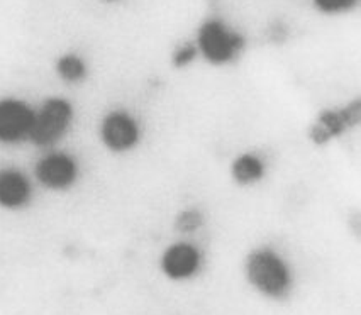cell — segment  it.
<instances>
[{
	"label": "cell",
	"instance_id": "obj_14",
	"mask_svg": "<svg viewBox=\"0 0 361 315\" xmlns=\"http://www.w3.org/2000/svg\"><path fill=\"white\" fill-rule=\"evenodd\" d=\"M310 11L324 19H338L360 9L361 0H307Z\"/></svg>",
	"mask_w": 361,
	"mask_h": 315
},
{
	"label": "cell",
	"instance_id": "obj_10",
	"mask_svg": "<svg viewBox=\"0 0 361 315\" xmlns=\"http://www.w3.org/2000/svg\"><path fill=\"white\" fill-rule=\"evenodd\" d=\"M271 175V158L262 148H243L228 161V178L238 190H256Z\"/></svg>",
	"mask_w": 361,
	"mask_h": 315
},
{
	"label": "cell",
	"instance_id": "obj_9",
	"mask_svg": "<svg viewBox=\"0 0 361 315\" xmlns=\"http://www.w3.org/2000/svg\"><path fill=\"white\" fill-rule=\"evenodd\" d=\"M37 187L32 175L12 163L0 165V212L18 216L35 207Z\"/></svg>",
	"mask_w": 361,
	"mask_h": 315
},
{
	"label": "cell",
	"instance_id": "obj_3",
	"mask_svg": "<svg viewBox=\"0 0 361 315\" xmlns=\"http://www.w3.org/2000/svg\"><path fill=\"white\" fill-rule=\"evenodd\" d=\"M361 132V92L341 102L317 107L305 121L302 136L310 149L327 151Z\"/></svg>",
	"mask_w": 361,
	"mask_h": 315
},
{
	"label": "cell",
	"instance_id": "obj_15",
	"mask_svg": "<svg viewBox=\"0 0 361 315\" xmlns=\"http://www.w3.org/2000/svg\"><path fill=\"white\" fill-rule=\"evenodd\" d=\"M344 228L351 239L361 242V207L348 210L346 217H344Z\"/></svg>",
	"mask_w": 361,
	"mask_h": 315
},
{
	"label": "cell",
	"instance_id": "obj_6",
	"mask_svg": "<svg viewBox=\"0 0 361 315\" xmlns=\"http://www.w3.org/2000/svg\"><path fill=\"white\" fill-rule=\"evenodd\" d=\"M78 109L70 97L61 94L46 95L36 104L29 146L44 151L65 144L77 128Z\"/></svg>",
	"mask_w": 361,
	"mask_h": 315
},
{
	"label": "cell",
	"instance_id": "obj_8",
	"mask_svg": "<svg viewBox=\"0 0 361 315\" xmlns=\"http://www.w3.org/2000/svg\"><path fill=\"white\" fill-rule=\"evenodd\" d=\"M205 253L195 239L176 237L163 247L158 258L159 273L171 283H188L204 270Z\"/></svg>",
	"mask_w": 361,
	"mask_h": 315
},
{
	"label": "cell",
	"instance_id": "obj_7",
	"mask_svg": "<svg viewBox=\"0 0 361 315\" xmlns=\"http://www.w3.org/2000/svg\"><path fill=\"white\" fill-rule=\"evenodd\" d=\"M36 104L16 94L0 95V148L14 149L31 141Z\"/></svg>",
	"mask_w": 361,
	"mask_h": 315
},
{
	"label": "cell",
	"instance_id": "obj_16",
	"mask_svg": "<svg viewBox=\"0 0 361 315\" xmlns=\"http://www.w3.org/2000/svg\"><path fill=\"white\" fill-rule=\"evenodd\" d=\"M97 2L102 4V6L112 7V6H119V4H123L124 0H97Z\"/></svg>",
	"mask_w": 361,
	"mask_h": 315
},
{
	"label": "cell",
	"instance_id": "obj_13",
	"mask_svg": "<svg viewBox=\"0 0 361 315\" xmlns=\"http://www.w3.org/2000/svg\"><path fill=\"white\" fill-rule=\"evenodd\" d=\"M199 63V53H197L192 37L176 41L168 53V65L175 71H188Z\"/></svg>",
	"mask_w": 361,
	"mask_h": 315
},
{
	"label": "cell",
	"instance_id": "obj_12",
	"mask_svg": "<svg viewBox=\"0 0 361 315\" xmlns=\"http://www.w3.org/2000/svg\"><path fill=\"white\" fill-rule=\"evenodd\" d=\"M209 226V214L199 204H183L171 216V229L176 237L195 239Z\"/></svg>",
	"mask_w": 361,
	"mask_h": 315
},
{
	"label": "cell",
	"instance_id": "obj_1",
	"mask_svg": "<svg viewBox=\"0 0 361 315\" xmlns=\"http://www.w3.org/2000/svg\"><path fill=\"white\" fill-rule=\"evenodd\" d=\"M194 41L199 61L212 70H233L250 53V36L226 16L207 14L195 24Z\"/></svg>",
	"mask_w": 361,
	"mask_h": 315
},
{
	"label": "cell",
	"instance_id": "obj_2",
	"mask_svg": "<svg viewBox=\"0 0 361 315\" xmlns=\"http://www.w3.org/2000/svg\"><path fill=\"white\" fill-rule=\"evenodd\" d=\"M243 275L256 295L270 302H285L295 292L297 275L288 256L270 242L247 249Z\"/></svg>",
	"mask_w": 361,
	"mask_h": 315
},
{
	"label": "cell",
	"instance_id": "obj_5",
	"mask_svg": "<svg viewBox=\"0 0 361 315\" xmlns=\"http://www.w3.org/2000/svg\"><path fill=\"white\" fill-rule=\"evenodd\" d=\"M37 190L49 195H70L78 190L85 178V165L80 154L65 146L39 151L31 168Z\"/></svg>",
	"mask_w": 361,
	"mask_h": 315
},
{
	"label": "cell",
	"instance_id": "obj_11",
	"mask_svg": "<svg viewBox=\"0 0 361 315\" xmlns=\"http://www.w3.org/2000/svg\"><path fill=\"white\" fill-rule=\"evenodd\" d=\"M53 75L66 88H80L92 78V63L78 49H65L54 56Z\"/></svg>",
	"mask_w": 361,
	"mask_h": 315
},
{
	"label": "cell",
	"instance_id": "obj_17",
	"mask_svg": "<svg viewBox=\"0 0 361 315\" xmlns=\"http://www.w3.org/2000/svg\"><path fill=\"white\" fill-rule=\"evenodd\" d=\"M360 9H361V6H360Z\"/></svg>",
	"mask_w": 361,
	"mask_h": 315
},
{
	"label": "cell",
	"instance_id": "obj_4",
	"mask_svg": "<svg viewBox=\"0 0 361 315\" xmlns=\"http://www.w3.org/2000/svg\"><path fill=\"white\" fill-rule=\"evenodd\" d=\"M146 123L142 116L124 104L109 105L100 112L95 124V137L109 156L129 158L146 142Z\"/></svg>",
	"mask_w": 361,
	"mask_h": 315
}]
</instances>
